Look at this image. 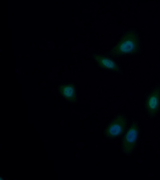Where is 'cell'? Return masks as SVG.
<instances>
[{"mask_svg":"<svg viewBox=\"0 0 160 180\" xmlns=\"http://www.w3.org/2000/svg\"><path fill=\"white\" fill-rule=\"evenodd\" d=\"M160 104V88H157L151 92L146 102V108L150 117L156 115L159 110Z\"/></svg>","mask_w":160,"mask_h":180,"instance_id":"cell-4","label":"cell"},{"mask_svg":"<svg viewBox=\"0 0 160 180\" xmlns=\"http://www.w3.org/2000/svg\"><path fill=\"white\" fill-rule=\"evenodd\" d=\"M139 132L137 124L133 123L125 134L122 141V148L123 152L130 154L133 151L136 145Z\"/></svg>","mask_w":160,"mask_h":180,"instance_id":"cell-2","label":"cell"},{"mask_svg":"<svg viewBox=\"0 0 160 180\" xmlns=\"http://www.w3.org/2000/svg\"><path fill=\"white\" fill-rule=\"evenodd\" d=\"M60 91L61 94L67 100L71 102L76 101V97L74 86L72 84L62 86Z\"/></svg>","mask_w":160,"mask_h":180,"instance_id":"cell-6","label":"cell"},{"mask_svg":"<svg viewBox=\"0 0 160 180\" xmlns=\"http://www.w3.org/2000/svg\"><path fill=\"white\" fill-rule=\"evenodd\" d=\"M0 180H3V178L1 176L0 177Z\"/></svg>","mask_w":160,"mask_h":180,"instance_id":"cell-7","label":"cell"},{"mask_svg":"<svg viewBox=\"0 0 160 180\" xmlns=\"http://www.w3.org/2000/svg\"><path fill=\"white\" fill-rule=\"evenodd\" d=\"M125 117L119 116L116 118L107 127L105 131L107 137L113 138L123 134L126 126Z\"/></svg>","mask_w":160,"mask_h":180,"instance_id":"cell-3","label":"cell"},{"mask_svg":"<svg viewBox=\"0 0 160 180\" xmlns=\"http://www.w3.org/2000/svg\"><path fill=\"white\" fill-rule=\"evenodd\" d=\"M93 56L97 63L100 67L116 72L119 71L118 66L110 59L98 54H94Z\"/></svg>","mask_w":160,"mask_h":180,"instance_id":"cell-5","label":"cell"},{"mask_svg":"<svg viewBox=\"0 0 160 180\" xmlns=\"http://www.w3.org/2000/svg\"><path fill=\"white\" fill-rule=\"evenodd\" d=\"M138 39L133 32L124 35L117 44L111 51L113 55L118 56L137 52L139 50Z\"/></svg>","mask_w":160,"mask_h":180,"instance_id":"cell-1","label":"cell"}]
</instances>
